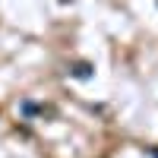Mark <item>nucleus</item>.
<instances>
[{
	"label": "nucleus",
	"instance_id": "obj_1",
	"mask_svg": "<svg viewBox=\"0 0 158 158\" xmlns=\"http://www.w3.org/2000/svg\"><path fill=\"white\" fill-rule=\"evenodd\" d=\"M22 114L25 117H32V114L48 117V114H54V108H48V104H35V101H22Z\"/></svg>",
	"mask_w": 158,
	"mask_h": 158
},
{
	"label": "nucleus",
	"instance_id": "obj_2",
	"mask_svg": "<svg viewBox=\"0 0 158 158\" xmlns=\"http://www.w3.org/2000/svg\"><path fill=\"white\" fill-rule=\"evenodd\" d=\"M73 76L89 79V76H92V67H89V63H73Z\"/></svg>",
	"mask_w": 158,
	"mask_h": 158
}]
</instances>
